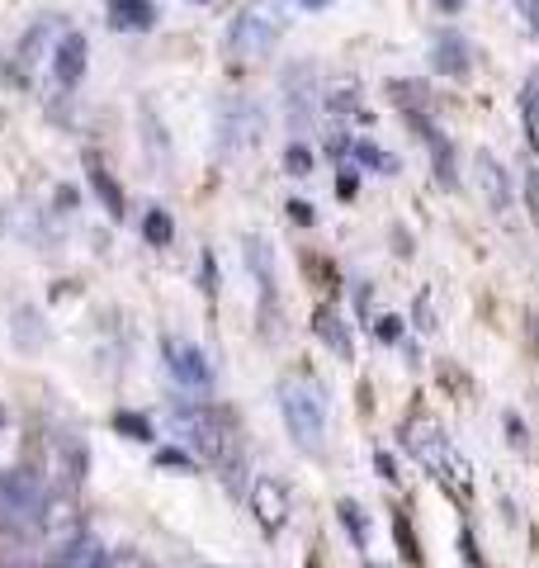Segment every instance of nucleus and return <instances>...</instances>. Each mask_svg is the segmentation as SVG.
Wrapping results in <instances>:
<instances>
[{
  "label": "nucleus",
  "mask_w": 539,
  "mask_h": 568,
  "mask_svg": "<svg viewBox=\"0 0 539 568\" xmlns=\"http://www.w3.org/2000/svg\"><path fill=\"white\" fill-rule=\"evenodd\" d=\"M478 166H482V175H488V185H492V204L507 209V181H501V166L492 162V156H478Z\"/></svg>",
  "instance_id": "6ab92c4d"
},
{
  "label": "nucleus",
  "mask_w": 539,
  "mask_h": 568,
  "mask_svg": "<svg viewBox=\"0 0 539 568\" xmlns=\"http://www.w3.org/2000/svg\"><path fill=\"white\" fill-rule=\"evenodd\" d=\"M85 52H90L85 33H77V29L62 33L58 48H52V77H58L67 91H71V85H81V77H85Z\"/></svg>",
  "instance_id": "423d86ee"
},
{
  "label": "nucleus",
  "mask_w": 539,
  "mask_h": 568,
  "mask_svg": "<svg viewBox=\"0 0 539 568\" xmlns=\"http://www.w3.org/2000/svg\"><path fill=\"white\" fill-rule=\"evenodd\" d=\"M156 24L152 0H110V29L119 33H148Z\"/></svg>",
  "instance_id": "6e6552de"
},
{
  "label": "nucleus",
  "mask_w": 539,
  "mask_h": 568,
  "mask_svg": "<svg viewBox=\"0 0 539 568\" xmlns=\"http://www.w3.org/2000/svg\"><path fill=\"white\" fill-rule=\"evenodd\" d=\"M161 355H166L171 375L185 384V388H209L213 384V365H209V355L200 346H190V342H161Z\"/></svg>",
  "instance_id": "39448f33"
},
{
  "label": "nucleus",
  "mask_w": 539,
  "mask_h": 568,
  "mask_svg": "<svg viewBox=\"0 0 539 568\" xmlns=\"http://www.w3.org/2000/svg\"><path fill=\"white\" fill-rule=\"evenodd\" d=\"M520 110H526V129H530V142L539 148V77L526 85V95H520Z\"/></svg>",
  "instance_id": "a211bd4d"
},
{
  "label": "nucleus",
  "mask_w": 539,
  "mask_h": 568,
  "mask_svg": "<svg viewBox=\"0 0 539 568\" xmlns=\"http://www.w3.org/2000/svg\"><path fill=\"white\" fill-rule=\"evenodd\" d=\"M48 497L33 474H0V530L6 536H33L43 526Z\"/></svg>",
  "instance_id": "7ed1b4c3"
},
{
  "label": "nucleus",
  "mask_w": 539,
  "mask_h": 568,
  "mask_svg": "<svg viewBox=\"0 0 539 568\" xmlns=\"http://www.w3.org/2000/svg\"><path fill=\"white\" fill-rule=\"evenodd\" d=\"M156 469H180V474H190V469H194V459H190L185 450L166 446V450H156Z\"/></svg>",
  "instance_id": "412c9836"
},
{
  "label": "nucleus",
  "mask_w": 539,
  "mask_h": 568,
  "mask_svg": "<svg viewBox=\"0 0 539 568\" xmlns=\"http://www.w3.org/2000/svg\"><path fill=\"white\" fill-rule=\"evenodd\" d=\"M194 6H209V0H194Z\"/></svg>",
  "instance_id": "7c9ffc66"
},
{
  "label": "nucleus",
  "mask_w": 539,
  "mask_h": 568,
  "mask_svg": "<svg viewBox=\"0 0 539 568\" xmlns=\"http://www.w3.org/2000/svg\"><path fill=\"white\" fill-rule=\"evenodd\" d=\"M223 142L227 148H246V142H256V133H261V110L256 104H227V114H223Z\"/></svg>",
  "instance_id": "9d476101"
},
{
  "label": "nucleus",
  "mask_w": 539,
  "mask_h": 568,
  "mask_svg": "<svg viewBox=\"0 0 539 568\" xmlns=\"http://www.w3.org/2000/svg\"><path fill=\"white\" fill-rule=\"evenodd\" d=\"M104 568H148V564H142L138 555H119V559H110V564H104Z\"/></svg>",
  "instance_id": "a878e982"
},
{
  "label": "nucleus",
  "mask_w": 539,
  "mask_h": 568,
  "mask_svg": "<svg viewBox=\"0 0 539 568\" xmlns=\"http://www.w3.org/2000/svg\"><path fill=\"white\" fill-rule=\"evenodd\" d=\"M393 530H398V545H403V555H407L411 564H421V555H417V536H411V526H407L403 517H393Z\"/></svg>",
  "instance_id": "4be33fe9"
},
{
  "label": "nucleus",
  "mask_w": 539,
  "mask_h": 568,
  "mask_svg": "<svg viewBox=\"0 0 539 568\" xmlns=\"http://www.w3.org/2000/svg\"><path fill=\"white\" fill-rule=\"evenodd\" d=\"M142 237H148V246H171L175 237V223L166 209H148V219H142Z\"/></svg>",
  "instance_id": "2eb2a0df"
},
{
  "label": "nucleus",
  "mask_w": 539,
  "mask_h": 568,
  "mask_svg": "<svg viewBox=\"0 0 539 568\" xmlns=\"http://www.w3.org/2000/svg\"><path fill=\"white\" fill-rule=\"evenodd\" d=\"M175 426L209 459H227V426H223L218 413H209V407H175Z\"/></svg>",
  "instance_id": "20e7f679"
},
{
  "label": "nucleus",
  "mask_w": 539,
  "mask_h": 568,
  "mask_svg": "<svg viewBox=\"0 0 539 568\" xmlns=\"http://www.w3.org/2000/svg\"><path fill=\"white\" fill-rule=\"evenodd\" d=\"M284 166H289V175H313V152L303 148V142H294V148L284 152Z\"/></svg>",
  "instance_id": "aec40b11"
},
{
  "label": "nucleus",
  "mask_w": 539,
  "mask_h": 568,
  "mask_svg": "<svg viewBox=\"0 0 539 568\" xmlns=\"http://www.w3.org/2000/svg\"><path fill=\"white\" fill-rule=\"evenodd\" d=\"M340 521L355 530V540H365V521H359V507L355 503H340Z\"/></svg>",
  "instance_id": "5701e85b"
},
{
  "label": "nucleus",
  "mask_w": 539,
  "mask_h": 568,
  "mask_svg": "<svg viewBox=\"0 0 539 568\" xmlns=\"http://www.w3.org/2000/svg\"><path fill=\"white\" fill-rule=\"evenodd\" d=\"M313 332H317L327 346H336V355H350V336H346V327H340V317H336L332 308H317V313H313Z\"/></svg>",
  "instance_id": "ddd939ff"
},
{
  "label": "nucleus",
  "mask_w": 539,
  "mask_h": 568,
  "mask_svg": "<svg viewBox=\"0 0 539 568\" xmlns=\"http://www.w3.org/2000/svg\"><path fill=\"white\" fill-rule=\"evenodd\" d=\"M204 290H218V275H213V252H204Z\"/></svg>",
  "instance_id": "393cba45"
},
{
  "label": "nucleus",
  "mask_w": 539,
  "mask_h": 568,
  "mask_svg": "<svg viewBox=\"0 0 539 568\" xmlns=\"http://www.w3.org/2000/svg\"><path fill=\"white\" fill-rule=\"evenodd\" d=\"M411 123H417L421 138L430 142V152H436V175H440V185H455V152H449V142H440V133L430 129L421 114H411Z\"/></svg>",
  "instance_id": "f8f14e48"
},
{
  "label": "nucleus",
  "mask_w": 539,
  "mask_h": 568,
  "mask_svg": "<svg viewBox=\"0 0 539 568\" xmlns=\"http://www.w3.org/2000/svg\"><path fill=\"white\" fill-rule=\"evenodd\" d=\"M284 33V0H251L227 29L232 58H265Z\"/></svg>",
  "instance_id": "f257e3e1"
},
{
  "label": "nucleus",
  "mask_w": 539,
  "mask_h": 568,
  "mask_svg": "<svg viewBox=\"0 0 539 568\" xmlns=\"http://www.w3.org/2000/svg\"><path fill=\"white\" fill-rule=\"evenodd\" d=\"M436 67L449 71V77H464V71H469V58H464V43L455 39V33H445V39L436 43Z\"/></svg>",
  "instance_id": "4468645a"
},
{
  "label": "nucleus",
  "mask_w": 539,
  "mask_h": 568,
  "mask_svg": "<svg viewBox=\"0 0 539 568\" xmlns=\"http://www.w3.org/2000/svg\"><path fill=\"white\" fill-rule=\"evenodd\" d=\"M440 6H445V10H459V0H440Z\"/></svg>",
  "instance_id": "c756f323"
},
{
  "label": "nucleus",
  "mask_w": 539,
  "mask_h": 568,
  "mask_svg": "<svg viewBox=\"0 0 539 568\" xmlns=\"http://www.w3.org/2000/svg\"><path fill=\"white\" fill-rule=\"evenodd\" d=\"M251 507H256V517H261V526H265V536H275V530L284 526V511H289V497H284V488L275 484V478H256Z\"/></svg>",
  "instance_id": "0eeeda50"
},
{
  "label": "nucleus",
  "mask_w": 539,
  "mask_h": 568,
  "mask_svg": "<svg viewBox=\"0 0 539 568\" xmlns=\"http://www.w3.org/2000/svg\"><path fill=\"white\" fill-rule=\"evenodd\" d=\"M279 407H284V422L303 450H317L322 446V432H327V403H322V388L313 379H284L279 384Z\"/></svg>",
  "instance_id": "f03ea898"
},
{
  "label": "nucleus",
  "mask_w": 539,
  "mask_h": 568,
  "mask_svg": "<svg viewBox=\"0 0 539 568\" xmlns=\"http://www.w3.org/2000/svg\"><path fill=\"white\" fill-rule=\"evenodd\" d=\"M308 568H317V559H308Z\"/></svg>",
  "instance_id": "2f4dec72"
},
{
  "label": "nucleus",
  "mask_w": 539,
  "mask_h": 568,
  "mask_svg": "<svg viewBox=\"0 0 539 568\" xmlns=\"http://www.w3.org/2000/svg\"><path fill=\"white\" fill-rule=\"evenodd\" d=\"M526 181H530V200H535V213H539V171H530Z\"/></svg>",
  "instance_id": "cd10ccee"
},
{
  "label": "nucleus",
  "mask_w": 539,
  "mask_h": 568,
  "mask_svg": "<svg viewBox=\"0 0 539 568\" xmlns=\"http://www.w3.org/2000/svg\"><path fill=\"white\" fill-rule=\"evenodd\" d=\"M289 219L308 227V223H313V204H308V200H289Z\"/></svg>",
  "instance_id": "b1692460"
},
{
  "label": "nucleus",
  "mask_w": 539,
  "mask_h": 568,
  "mask_svg": "<svg viewBox=\"0 0 539 568\" xmlns=\"http://www.w3.org/2000/svg\"><path fill=\"white\" fill-rule=\"evenodd\" d=\"M298 6H308V10H322V6H327V0H298Z\"/></svg>",
  "instance_id": "c85d7f7f"
},
{
  "label": "nucleus",
  "mask_w": 539,
  "mask_h": 568,
  "mask_svg": "<svg viewBox=\"0 0 539 568\" xmlns=\"http://www.w3.org/2000/svg\"><path fill=\"white\" fill-rule=\"evenodd\" d=\"M114 432L119 436H129V440H152V422L142 417V413H129V407H123V413H114Z\"/></svg>",
  "instance_id": "f3484780"
},
{
  "label": "nucleus",
  "mask_w": 539,
  "mask_h": 568,
  "mask_svg": "<svg viewBox=\"0 0 539 568\" xmlns=\"http://www.w3.org/2000/svg\"><path fill=\"white\" fill-rule=\"evenodd\" d=\"M85 175H90V190L100 194L104 213H110V219L119 223L123 213H129V209H123V190H119V181H114L110 171H104V162H100V156H85Z\"/></svg>",
  "instance_id": "1a4fd4ad"
},
{
  "label": "nucleus",
  "mask_w": 539,
  "mask_h": 568,
  "mask_svg": "<svg viewBox=\"0 0 539 568\" xmlns=\"http://www.w3.org/2000/svg\"><path fill=\"white\" fill-rule=\"evenodd\" d=\"M43 33H48V20L43 24H33L29 33H24V43H20V52H14V58H20V81L29 77V67L39 62V52H43Z\"/></svg>",
  "instance_id": "dca6fc26"
},
{
  "label": "nucleus",
  "mask_w": 539,
  "mask_h": 568,
  "mask_svg": "<svg viewBox=\"0 0 539 568\" xmlns=\"http://www.w3.org/2000/svg\"><path fill=\"white\" fill-rule=\"evenodd\" d=\"M336 190H340V200H350V194H355V175L346 171V175H340V185H336Z\"/></svg>",
  "instance_id": "bb28decb"
},
{
  "label": "nucleus",
  "mask_w": 539,
  "mask_h": 568,
  "mask_svg": "<svg viewBox=\"0 0 539 568\" xmlns=\"http://www.w3.org/2000/svg\"><path fill=\"white\" fill-rule=\"evenodd\" d=\"M110 559H104V549L95 536H81L71 540L67 549H58V559H52V568H104Z\"/></svg>",
  "instance_id": "9b49d317"
}]
</instances>
